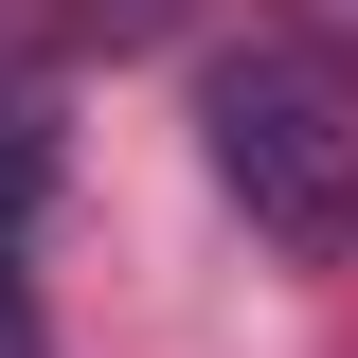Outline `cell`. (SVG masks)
I'll return each instance as SVG.
<instances>
[{
  "instance_id": "obj_1",
  "label": "cell",
  "mask_w": 358,
  "mask_h": 358,
  "mask_svg": "<svg viewBox=\"0 0 358 358\" xmlns=\"http://www.w3.org/2000/svg\"><path fill=\"white\" fill-rule=\"evenodd\" d=\"M197 162L287 268H358V90L287 36H233L197 72Z\"/></svg>"
},
{
  "instance_id": "obj_2",
  "label": "cell",
  "mask_w": 358,
  "mask_h": 358,
  "mask_svg": "<svg viewBox=\"0 0 358 358\" xmlns=\"http://www.w3.org/2000/svg\"><path fill=\"white\" fill-rule=\"evenodd\" d=\"M36 197H54V72L0 36V233L36 215Z\"/></svg>"
},
{
  "instance_id": "obj_3",
  "label": "cell",
  "mask_w": 358,
  "mask_h": 358,
  "mask_svg": "<svg viewBox=\"0 0 358 358\" xmlns=\"http://www.w3.org/2000/svg\"><path fill=\"white\" fill-rule=\"evenodd\" d=\"M54 18H143V0H54Z\"/></svg>"
}]
</instances>
